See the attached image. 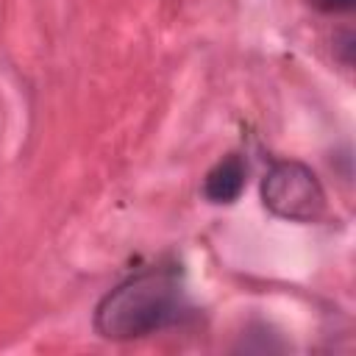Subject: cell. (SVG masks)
Instances as JSON below:
<instances>
[{
	"mask_svg": "<svg viewBox=\"0 0 356 356\" xmlns=\"http://www.w3.org/2000/svg\"><path fill=\"white\" fill-rule=\"evenodd\" d=\"M184 309L181 286L167 270H145L114 286L95 309V331L103 339H136L167 328Z\"/></svg>",
	"mask_w": 356,
	"mask_h": 356,
	"instance_id": "obj_1",
	"label": "cell"
},
{
	"mask_svg": "<svg viewBox=\"0 0 356 356\" xmlns=\"http://www.w3.org/2000/svg\"><path fill=\"white\" fill-rule=\"evenodd\" d=\"M245 175H248V167L242 161V156L236 153H228L225 159H220L209 172H206V181H203V195L209 203H234L239 195H242V186H245Z\"/></svg>",
	"mask_w": 356,
	"mask_h": 356,
	"instance_id": "obj_3",
	"label": "cell"
},
{
	"mask_svg": "<svg viewBox=\"0 0 356 356\" xmlns=\"http://www.w3.org/2000/svg\"><path fill=\"white\" fill-rule=\"evenodd\" d=\"M309 6L320 8V11H328V14H339V11H350L356 0H306Z\"/></svg>",
	"mask_w": 356,
	"mask_h": 356,
	"instance_id": "obj_4",
	"label": "cell"
},
{
	"mask_svg": "<svg viewBox=\"0 0 356 356\" xmlns=\"http://www.w3.org/2000/svg\"><path fill=\"white\" fill-rule=\"evenodd\" d=\"M261 203L289 222H317L325 214V192L303 161L273 164L261 181Z\"/></svg>",
	"mask_w": 356,
	"mask_h": 356,
	"instance_id": "obj_2",
	"label": "cell"
}]
</instances>
